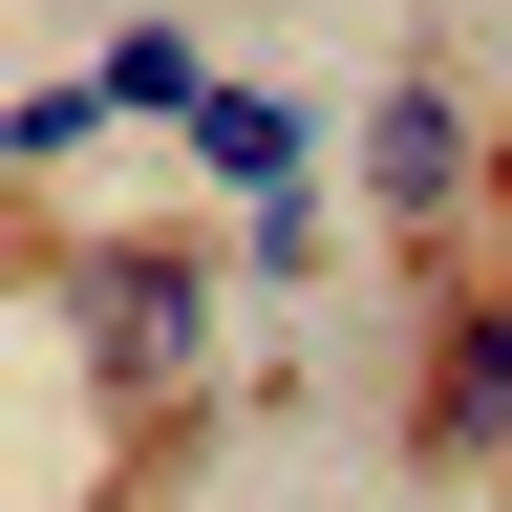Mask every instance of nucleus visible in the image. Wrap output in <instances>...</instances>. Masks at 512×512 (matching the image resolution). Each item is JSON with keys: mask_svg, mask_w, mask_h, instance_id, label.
Segmentation results:
<instances>
[{"mask_svg": "<svg viewBox=\"0 0 512 512\" xmlns=\"http://www.w3.org/2000/svg\"><path fill=\"white\" fill-rule=\"evenodd\" d=\"M235 278H320V171H278V192H235Z\"/></svg>", "mask_w": 512, "mask_h": 512, "instance_id": "6", "label": "nucleus"}, {"mask_svg": "<svg viewBox=\"0 0 512 512\" xmlns=\"http://www.w3.org/2000/svg\"><path fill=\"white\" fill-rule=\"evenodd\" d=\"M192 107H214V43H192V22H128L107 43V128H192Z\"/></svg>", "mask_w": 512, "mask_h": 512, "instance_id": "5", "label": "nucleus"}, {"mask_svg": "<svg viewBox=\"0 0 512 512\" xmlns=\"http://www.w3.org/2000/svg\"><path fill=\"white\" fill-rule=\"evenodd\" d=\"M406 470L427 491L512 470V278H470V256L427 278V342H406Z\"/></svg>", "mask_w": 512, "mask_h": 512, "instance_id": "3", "label": "nucleus"}, {"mask_svg": "<svg viewBox=\"0 0 512 512\" xmlns=\"http://www.w3.org/2000/svg\"><path fill=\"white\" fill-rule=\"evenodd\" d=\"M192 171H214V192H278V171H320V107H299V86H235V64H214V107H192Z\"/></svg>", "mask_w": 512, "mask_h": 512, "instance_id": "4", "label": "nucleus"}, {"mask_svg": "<svg viewBox=\"0 0 512 512\" xmlns=\"http://www.w3.org/2000/svg\"><path fill=\"white\" fill-rule=\"evenodd\" d=\"M43 342L107 384L150 448H192V406H214V299H235V256H192V235H43Z\"/></svg>", "mask_w": 512, "mask_h": 512, "instance_id": "1", "label": "nucleus"}, {"mask_svg": "<svg viewBox=\"0 0 512 512\" xmlns=\"http://www.w3.org/2000/svg\"><path fill=\"white\" fill-rule=\"evenodd\" d=\"M470 192H491L470 86H448V64H384L363 86V235L406 256V278H448V256H470Z\"/></svg>", "mask_w": 512, "mask_h": 512, "instance_id": "2", "label": "nucleus"}, {"mask_svg": "<svg viewBox=\"0 0 512 512\" xmlns=\"http://www.w3.org/2000/svg\"><path fill=\"white\" fill-rule=\"evenodd\" d=\"M86 128H107V64H64V86H22V171H64Z\"/></svg>", "mask_w": 512, "mask_h": 512, "instance_id": "7", "label": "nucleus"}]
</instances>
